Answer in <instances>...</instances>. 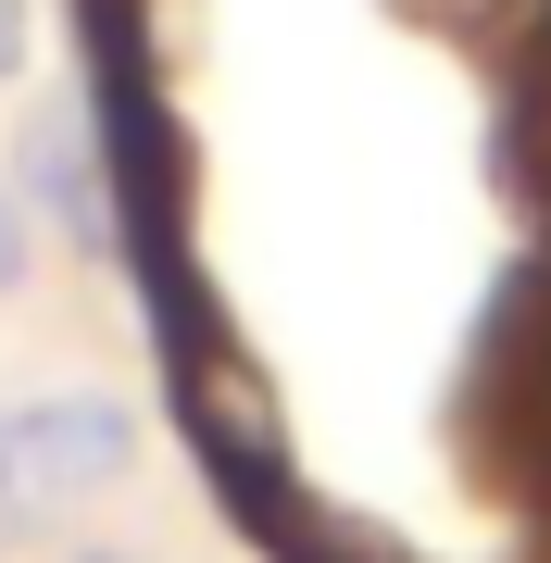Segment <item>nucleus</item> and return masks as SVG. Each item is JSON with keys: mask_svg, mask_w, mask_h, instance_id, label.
Here are the masks:
<instances>
[{"mask_svg": "<svg viewBox=\"0 0 551 563\" xmlns=\"http://www.w3.org/2000/svg\"><path fill=\"white\" fill-rule=\"evenodd\" d=\"M139 476V413L113 388H51V401H0V551L63 526L76 501H113Z\"/></svg>", "mask_w": 551, "mask_h": 563, "instance_id": "1", "label": "nucleus"}, {"mask_svg": "<svg viewBox=\"0 0 551 563\" xmlns=\"http://www.w3.org/2000/svg\"><path fill=\"white\" fill-rule=\"evenodd\" d=\"M476 439L502 476H551V263H514L476 325Z\"/></svg>", "mask_w": 551, "mask_h": 563, "instance_id": "2", "label": "nucleus"}, {"mask_svg": "<svg viewBox=\"0 0 551 563\" xmlns=\"http://www.w3.org/2000/svg\"><path fill=\"white\" fill-rule=\"evenodd\" d=\"M25 201H51L76 225V251H113V176H101V139L88 125H63V113L25 125Z\"/></svg>", "mask_w": 551, "mask_h": 563, "instance_id": "3", "label": "nucleus"}, {"mask_svg": "<svg viewBox=\"0 0 551 563\" xmlns=\"http://www.w3.org/2000/svg\"><path fill=\"white\" fill-rule=\"evenodd\" d=\"M239 526H251V539H264L276 563H414L401 539H376V526H351V514H327V501H313L301 476H276L264 501H239Z\"/></svg>", "mask_w": 551, "mask_h": 563, "instance_id": "4", "label": "nucleus"}, {"mask_svg": "<svg viewBox=\"0 0 551 563\" xmlns=\"http://www.w3.org/2000/svg\"><path fill=\"white\" fill-rule=\"evenodd\" d=\"M25 276H38V225H25V188L0 176V301H13Z\"/></svg>", "mask_w": 551, "mask_h": 563, "instance_id": "5", "label": "nucleus"}, {"mask_svg": "<svg viewBox=\"0 0 551 563\" xmlns=\"http://www.w3.org/2000/svg\"><path fill=\"white\" fill-rule=\"evenodd\" d=\"M25 38H38V25H25V0H0V88L25 76Z\"/></svg>", "mask_w": 551, "mask_h": 563, "instance_id": "6", "label": "nucleus"}, {"mask_svg": "<svg viewBox=\"0 0 551 563\" xmlns=\"http://www.w3.org/2000/svg\"><path fill=\"white\" fill-rule=\"evenodd\" d=\"M76 563H139V551H76Z\"/></svg>", "mask_w": 551, "mask_h": 563, "instance_id": "7", "label": "nucleus"}]
</instances>
